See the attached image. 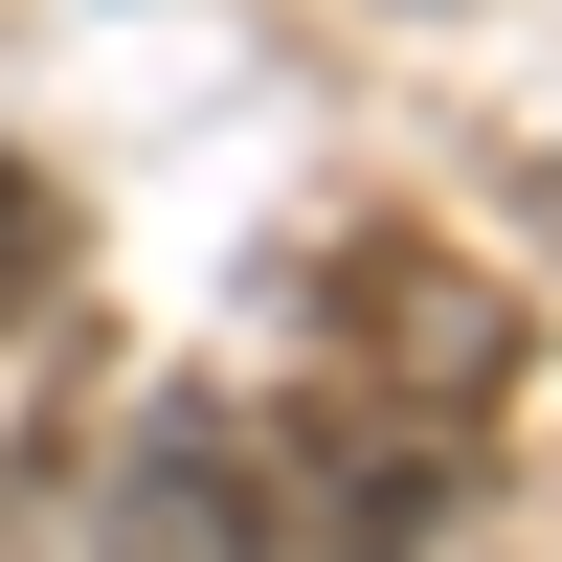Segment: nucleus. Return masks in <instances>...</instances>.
Segmentation results:
<instances>
[{"label":"nucleus","instance_id":"1","mask_svg":"<svg viewBox=\"0 0 562 562\" xmlns=\"http://www.w3.org/2000/svg\"><path fill=\"white\" fill-rule=\"evenodd\" d=\"M293 540V495H270V450L225 428L203 383H158L113 428V562H270Z\"/></svg>","mask_w":562,"mask_h":562},{"label":"nucleus","instance_id":"2","mask_svg":"<svg viewBox=\"0 0 562 562\" xmlns=\"http://www.w3.org/2000/svg\"><path fill=\"white\" fill-rule=\"evenodd\" d=\"M315 338H360L383 383H428V405H495V383H518V293L450 270V248H405V225L315 270Z\"/></svg>","mask_w":562,"mask_h":562},{"label":"nucleus","instance_id":"3","mask_svg":"<svg viewBox=\"0 0 562 562\" xmlns=\"http://www.w3.org/2000/svg\"><path fill=\"white\" fill-rule=\"evenodd\" d=\"M45 248H68V203H45V158H0V338H23V293H45Z\"/></svg>","mask_w":562,"mask_h":562}]
</instances>
